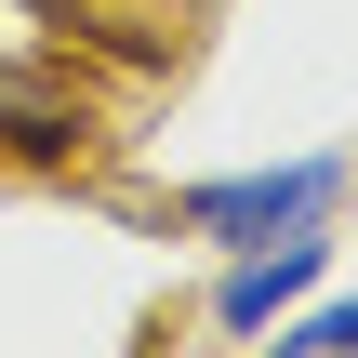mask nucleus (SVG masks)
I'll return each mask as SVG.
<instances>
[{"instance_id":"f257e3e1","label":"nucleus","mask_w":358,"mask_h":358,"mask_svg":"<svg viewBox=\"0 0 358 358\" xmlns=\"http://www.w3.org/2000/svg\"><path fill=\"white\" fill-rule=\"evenodd\" d=\"M358 186L345 146H292V159H252V173H199L173 186V226L213 239V252H252V239H292V226H332V199Z\"/></svg>"},{"instance_id":"f03ea898","label":"nucleus","mask_w":358,"mask_h":358,"mask_svg":"<svg viewBox=\"0 0 358 358\" xmlns=\"http://www.w3.org/2000/svg\"><path fill=\"white\" fill-rule=\"evenodd\" d=\"M319 279H332V226L252 239V252H226V266H213V332H226V345H252V332H266V319H292Z\"/></svg>"},{"instance_id":"7ed1b4c3","label":"nucleus","mask_w":358,"mask_h":358,"mask_svg":"<svg viewBox=\"0 0 358 358\" xmlns=\"http://www.w3.org/2000/svg\"><path fill=\"white\" fill-rule=\"evenodd\" d=\"M252 358H358V292H332V306L306 292L292 319H266V332H252Z\"/></svg>"}]
</instances>
